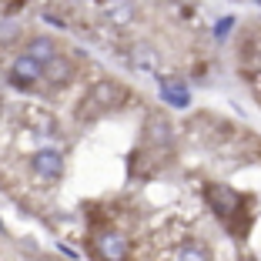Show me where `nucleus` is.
Instances as JSON below:
<instances>
[{
  "label": "nucleus",
  "mask_w": 261,
  "mask_h": 261,
  "mask_svg": "<svg viewBox=\"0 0 261 261\" xmlns=\"http://www.w3.org/2000/svg\"><path fill=\"white\" fill-rule=\"evenodd\" d=\"M94 248H97V254L104 261H127L130 258V245L124 234H117V231H100L97 238H94Z\"/></svg>",
  "instance_id": "f257e3e1"
},
{
  "label": "nucleus",
  "mask_w": 261,
  "mask_h": 261,
  "mask_svg": "<svg viewBox=\"0 0 261 261\" xmlns=\"http://www.w3.org/2000/svg\"><path fill=\"white\" fill-rule=\"evenodd\" d=\"M121 84H114V81H97V84L87 91V97H84V104L87 108H94V111H111L121 100Z\"/></svg>",
  "instance_id": "f03ea898"
},
{
  "label": "nucleus",
  "mask_w": 261,
  "mask_h": 261,
  "mask_svg": "<svg viewBox=\"0 0 261 261\" xmlns=\"http://www.w3.org/2000/svg\"><path fill=\"white\" fill-rule=\"evenodd\" d=\"M61 171H64L61 151H54V147H40V151H34V174H40L44 181H57Z\"/></svg>",
  "instance_id": "7ed1b4c3"
},
{
  "label": "nucleus",
  "mask_w": 261,
  "mask_h": 261,
  "mask_svg": "<svg viewBox=\"0 0 261 261\" xmlns=\"http://www.w3.org/2000/svg\"><path fill=\"white\" fill-rule=\"evenodd\" d=\"M10 74H14V84L31 87L34 81H40V77H44V64L34 61L31 54H20V57L14 61V67H10Z\"/></svg>",
  "instance_id": "20e7f679"
},
{
  "label": "nucleus",
  "mask_w": 261,
  "mask_h": 261,
  "mask_svg": "<svg viewBox=\"0 0 261 261\" xmlns=\"http://www.w3.org/2000/svg\"><path fill=\"white\" fill-rule=\"evenodd\" d=\"M207 201L215 204L218 215H231V211H238V204H241V198L231 191V188H224V185H211L207 188Z\"/></svg>",
  "instance_id": "39448f33"
},
{
  "label": "nucleus",
  "mask_w": 261,
  "mask_h": 261,
  "mask_svg": "<svg viewBox=\"0 0 261 261\" xmlns=\"http://www.w3.org/2000/svg\"><path fill=\"white\" fill-rule=\"evenodd\" d=\"M161 100L171 108H188L191 104V91L181 81H161Z\"/></svg>",
  "instance_id": "423d86ee"
},
{
  "label": "nucleus",
  "mask_w": 261,
  "mask_h": 261,
  "mask_svg": "<svg viewBox=\"0 0 261 261\" xmlns=\"http://www.w3.org/2000/svg\"><path fill=\"white\" fill-rule=\"evenodd\" d=\"M27 54H31L34 61H40V64L47 67V64L57 57V44H54L50 37H34L31 44H27Z\"/></svg>",
  "instance_id": "0eeeda50"
},
{
  "label": "nucleus",
  "mask_w": 261,
  "mask_h": 261,
  "mask_svg": "<svg viewBox=\"0 0 261 261\" xmlns=\"http://www.w3.org/2000/svg\"><path fill=\"white\" fill-rule=\"evenodd\" d=\"M147 130H151L154 144H168V141H171V127L161 121V117H147Z\"/></svg>",
  "instance_id": "6e6552de"
},
{
  "label": "nucleus",
  "mask_w": 261,
  "mask_h": 261,
  "mask_svg": "<svg viewBox=\"0 0 261 261\" xmlns=\"http://www.w3.org/2000/svg\"><path fill=\"white\" fill-rule=\"evenodd\" d=\"M67 74H70V67L61 61V57H54V61L44 67V77H50V81H67Z\"/></svg>",
  "instance_id": "1a4fd4ad"
},
{
  "label": "nucleus",
  "mask_w": 261,
  "mask_h": 261,
  "mask_svg": "<svg viewBox=\"0 0 261 261\" xmlns=\"http://www.w3.org/2000/svg\"><path fill=\"white\" fill-rule=\"evenodd\" d=\"M177 261H207V254L201 251V248H194V245H188L185 251H181V258Z\"/></svg>",
  "instance_id": "9d476101"
},
{
  "label": "nucleus",
  "mask_w": 261,
  "mask_h": 261,
  "mask_svg": "<svg viewBox=\"0 0 261 261\" xmlns=\"http://www.w3.org/2000/svg\"><path fill=\"white\" fill-rule=\"evenodd\" d=\"M231 23H234V17H221V20H218V27H215V34H218V37H224V34L231 31Z\"/></svg>",
  "instance_id": "9b49d317"
},
{
  "label": "nucleus",
  "mask_w": 261,
  "mask_h": 261,
  "mask_svg": "<svg viewBox=\"0 0 261 261\" xmlns=\"http://www.w3.org/2000/svg\"><path fill=\"white\" fill-rule=\"evenodd\" d=\"M17 34V27H0V40H10Z\"/></svg>",
  "instance_id": "f8f14e48"
},
{
  "label": "nucleus",
  "mask_w": 261,
  "mask_h": 261,
  "mask_svg": "<svg viewBox=\"0 0 261 261\" xmlns=\"http://www.w3.org/2000/svg\"><path fill=\"white\" fill-rule=\"evenodd\" d=\"M254 4H258V7H261V0H254Z\"/></svg>",
  "instance_id": "ddd939ff"
}]
</instances>
